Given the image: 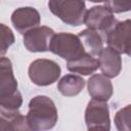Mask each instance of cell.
I'll use <instances>...</instances> for the list:
<instances>
[{
  "label": "cell",
  "instance_id": "2e32d148",
  "mask_svg": "<svg viewBox=\"0 0 131 131\" xmlns=\"http://www.w3.org/2000/svg\"><path fill=\"white\" fill-rule=\"evenodd\" d=\"M14 42V37L9 28L0 24V55H3L7 48Z\"/></svg>",
  "mask_w": 131,
  "mask_h": 131
},
{
  "label": "cell",
  "instance_id": "52a82bcc",
  "mask_svg": "<svg viewBox=\"0 0 131 131\" xmlns=\"http://www.w3.org/2000/svg\"><path fill=\"white\" fill-rule=\"evenodd\" d=\"M130 20H126L124 23H119L115 25L107 33H106V41L108 44V48L114 51L117 50L119 52H125L130 54L129 49V40H130Z\"/></svg>",
  "mask_w": 131,
  "mask_h": 131
},
{
  "label": "cell",
  "instance_id": "8fae6325",
  "mask_svg": "<svg viewBox=\"0 0 131 131\" xmlns=\"http://www.w3.org/2000/svg\"><path fill=\"white\" fill-rule=\"evenodd\" d=\"M100 55L99 66L104 76L113 78L116 77L121 69V59L120 56L111 48L102 49Z\"/></svg>",
  "mask_w": 131,
  "mask_h": 131
},
{
  "label": "cell",
  "instance_id": "5bb4252c",
  "mask_svg": "<svg viewBox=\"0 0 131 131\" xmlns=\"http://www.w3.org/2000/svg\"><path fill=\"white\" fill-rule=\"evenodd\" d=\"M84 50H88L92 55L98 56L102 51V41L100 36L93 30H85L78 36Z\"/></svg>",
  "mask_w": 131,
  "mask_h": 131
},
{
  "label": "cell",
  "instance_id": "7c38bea8",
  "mask_svg": "<svg viewBox=\"0 0 131 131\" xmlns=\"http://www.w3.org/2000/svg\"><path fill=\"white\" fill-rule=\"evenodd\" d=\"M89 94L93 99L107 100L112 95V85L110 81L100 75H95L89 80Z\"/></svg>",
  "mask_w": 131,
  "mask_h": 131
},
{
  "label": "cell",
  "instance_id": "9a60e30c",
  "mask_svg": "<svg viewBox=\"0 0 131 131\" xmlns=\"http://www.w3.org/2000/svg\"><path fill=\"white\" fill-rule=\"evenodd\" d=\"M84 80L80 77L68 75L60 80L58 84V89L63 95L72 96L78 94L84 87Z\"/></svg>",
  "mask_w": 131,
  "mask_h": 131
},
{
  "label": "cell",
  "instance_id": "ba28073f",
  "mask_svg": "<svg viewBox=\"0 0 131 131\" xmlns=\"http://www.w3.org/2000/svg\"><path fill=\"white\" fill-rule=\"evenodd\" d=\"M83 23H85L91 30H99L106 34L115 26L117 20L106 7L96 6L87 12Z\"/></svg>",
  "mask_w": 131,
  "mask_h": 131
},
{
  "label": "cell",
  "instance_id": "277c9868",
  "mask_svg": "<svg viewBox=\"0 0 131 131\" xmlns=\"http://www.w3.org/2000/svg\"><path fill=\"white\" fill-rule=\"evenodd\" d=\"M50 10L64 23L80 26L84 19L85 3L81 1H50Z\"/></svg>",
  "mask_w": 131,
  "mask_h": 131
},
{
  "label": "cell",
  "instance_id": "8992f818",
  "mask_svg": "<svg viewBox=\"0 0 131 131\" xmlns=\"http://www.w3.org/2000/svg\"><path fill=\"white\" fill-rule=\"evenodd\" d=\"M29 74L35 84L45 86L53 83L59 77L60 69L52 60L38 59L31 63Z\"/></svg>",
  "mask_w": 131,
  "mask_h": 131
},
{
  "label": "cell",
  "instance_id": "5b68a950",
  "mask_svg": "<svg viewBox=\"0 0 131 131\" xmlns=\"http://www.w3.org/2000/svg\"><path fill=\"white\" fill-rule=\"evenodd\" d=\"M88 131H110L107 104L103 100L92 99L86 110Z\"/></svg>",
  "mask_w": 131,
  "mask_h": 131
},
{
  "label": "cell",
  "instance_id": "6da1fadb",
  "mask_svg": "<svg viewBox=\"0 0 131 131\" xmlns=\"http://www.w3.org/2000/svg\"><path fill=\"white\" fill-rule=\"evenodd\" d=\"M27 122L33 131L52 128L57 121V111L53 101L46 96H37L30 101Z\"/></svg>",
  "mask_w": 131,
  "mask_h": 131
},
{
  "label": "cell",
  "instance_id": "9c48e42d",
  "mask_svg": "<svg viewBox=\"0 0 131 131\" xmlns=\"http://www.w3.org/2000/svg\"><path fill=\"white\" fill-rule=\"evenodd\" d=\"M53 36L54 32L49 28H37L26 33L24 37V44L30 51H46L49 50L51 37Z\"/></svg>",
  "mask_w": 131,
  "mask_h": 131
},
{
  "label": "cell",
  "instance_id": "30bf717a",
  "mask_svg": "<svg viewBox=\"0 0 131 131\" xmlns=\"http://www.w3.org/2000/svg\"><path fill=\"white\" fill-rule=\"evenodd\" d=\"M11 20L15 29L18 32L24 33L29 28L38 25L40 21V17L37 10L31 7H26L15 10L12 14Z\"/></svg>",
  "mask_w": 131,
  "mask_h": 131
},
{
  "label": "cell",
  "instance_id": "e0dca14e",
  "mask_svg": "<svg viewBox=\"0 0 131 131\" xmlns=\"http://www.w3.org/2000/svg\"><path fill=\"white\" fill-rule=\"evenodd\" d=\"M0 131H11L9 122L2 117H0Z\"/></svg>",
  "mask_w": 131,
  "mask_h": 131
},
{
  "label": "cell",
  "instance_id": "4fadbf2b",
  "mask_svg": "<svg viewBox=\"0 0 131 131\" xmlns=\"http://www.w3.org/2000/svg\"><path fill=\"white\" fill-rule=\"evenodd\" d=\"M99 67L98 59L90 56L88 53H84L82 56L68 61V70L76 72L82 75H90Z\"/></svg>",
  "mask_w": 131,
  "mask_h": 131
},
{
  "label": "cell",
  "instance_id": "7a4b0ae2",
  "mask_svg": "<svg viewBox=\"0 0 131 131\" xmlns=\"http://www.w3.org/2000/svg\"><path fill=\"white\" fill-rule=\"evenodd\" d=\"M21 104V95L17 91V82L12 74L8 58H0V106L17 110Z\"/></svg>",
  "mask_w": 131,
  "mask_h": 131
},
{
  "label": "cell",
  "instance_id": "3957f363",
  "mask_svg": "<svg viewBox=\"0 0 131 131\" xmlns=\"http://www.w3.org/2000/svg\"><path fill=\"white\" fill-rule=\"evenodd\" d=\"M49 49L62 58H67L68 61L74 60L85 53L80 39L77 36L66 33L53 36L50 42Z\"/></svg>",
  "mask_w": 131,
  "mask_h": 131
}]
</instances>
